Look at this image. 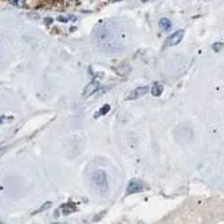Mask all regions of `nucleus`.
<instances>
[{
	"mask_svg": "<svg viewBox=\"0 0 224 224\" xmlns=\"http://www.w3.org/2000/svg\"><path fill=\"white\" fill-rule=\"evenodd\" d=\"M48 207H51V203H46V204H44V205L43 207H41V208H39V210L38 211H35V212H34V215H36V213L38 212H43L44 210H46V208H48Z\"/></svg>",
	"mask_w": 224,
	"mask_h": 224,
	"instance_id": "12",
	"label": "nucleus"
},
{
	"mask_svg": "<svg viewBox=\"0 0 224 224\" xmlns=\"http://www.w3.org/2000/svg\"><path fill=\"white\" fill-rule=\"evenodd\" d=\"M58 20H59V22H63V23H66V22H67V19L64 18V16H59V18H58Z\"/></svg>",
	"mask_w": 224,
	"mask_h": 224,
	"instance_id": "13",
	"label": "nucleus"
},
{
	"mask_svg": "<svg viewBox=\"0 0 224 224\" xmlns=\"http://www.w3.org/2000/svg\"><path fill=\"white\" fill-rule=\"evenodd\" d=\"M148 91H149V87H148V86L137 87V89H134L133 91H130V94H129V96L126 97V99H128V101H134V99H138V98L144 97Z\"/></svg>",
	"mask_w": 224,
	"mask_h": 224,
	"instance_id": "3",
	"label": "nucleus"
},
{
	"mask_svg": "<svg viewBox=\"0 0 224 224\" xmlns=\"http://www.w3.org/2000/svg\"><path fill=\"white\" fill-rule=\"evenodd\" d=\"M4 119H6V117H3V116H2V117H0V123H2V122L4 121Z\"/></svg>",
	"mask_w": 224,
	"mask_h": 224,
	"instance_id": "14",
	"label": "nucleus"
},
{
	"mask_svg": "<svg viewBox=\"0 0 224 224\" xmlns=\"http://www.w3.org/2000/svg\"><path fill=\"white\" fill-rule=\"evenodd\" d=\"M101 87V83H99L98 81H94V82H90L87 85L86 87H85V91H83V97H90L91 94L96 93L98 89Z\"/></svg>",
	"mask_w": 224,
	"mask_h": 224,
	"instance_id": "5",
	"label": "nucleus"
},
{
	"mask_svg": "<svg viewBox=\"0 0 224 224\" xmlns=\"http://www.w3.org/2000/svg\"><path fill=\"white\" fill-rule=\"evenodd\" d=\"M183 38H184V31H183V30H180V31H176L173 35H171V36L168 38L167 44H168V46H177V44L183 41Z\"/></svg>",
	"mask_w": 224,
	"mask_h": 224,
	"instance_id": "4",
	"label": "nucleus"
},
{
	"mask_svg": "<svg viewBox=\"0 0 224 224\" xmlns=\"http://www.w3.org/2000/svg\"><path fill=\"white\" fill-rule=\"evenodd\" d=\"M212 48H213V50H215V51H216V52H219V51H220V50H223V42H219V43H215V44H213V46H212Z\"/></svg>",
	"mask_w": 224,
	"mask_h": 224,
	"instance_id": "11",
	"label": "nucleus"
},
{
	"mask_svg": "<svg viewBox=\"0 0 224 224\" xmlns=\"http://www.w3.org/2000/svg\"><path fill=\"white\" fill-rule=\"evenodd\" d=\"M128 193L129 195H132V193H140L142 192L144 189H145V185H144V183L141 180H138V178H133V180L129 181L128 184Z\"/></svg>",
	"mask_w": 224,
	"mask_h": 224,
	"instance_id": "2",
	"label": "nucleus"
},
{
	"mask_svg": "<svg viewBox=\"0 0 224 224\" xmlns=\"http://www.w3.org/2000/svg\"><path fill=\"white\" fill-rule=\"evenodd\" d=\"M9 3L18 8H26V0H9Z\"/></svg>",
	"mask_w": 224,
	"mask_h": 224,
	"instance_id": "8",
	"label": "nucleus"
},
{
	"mask_svg": "<svg viewBox=\"0 0 224 224\" xmlns=\"http://www.w3.org/2000/svg\"><path fill=\"white\" fill-rule=\"evenodd\" d=\"M158 26H160L161 30H164V31H168V30H171L172 27V22L169 20L168 18H162L160 22H158Z\"/></svg>",
	"mask_w": 224,
	"mask_h": 224,
	"instance_id": "6",
	"label": "nucleus"
},
{
	"mask_svg": "<svg viewBox=\"0 0 224 224\" xmlns=\"http://www.w3.org/2000/svg\"><path fill=\"white\" fill-rule=\"evenodd\" d=\"M59 211H63V215H68V213H71L74 211V208L71 205H68V204H66L62 208H59Z\"/></svg>",
	"mask_w": 224,
	"mask_h": 224,
	"instance_id": "10",
	"label": "nucleus"
},
{
	"mask_svg": "<svg viewBox=\"0 0 224 224\" xmlns=\"http://www.w3.org/2000/svg\"><path fill=\"white\" fill-rule=\"evenodd\" d=\"M141 2H148V0H141Z\"/></svg>",
	"mask_w": 224,
	"mask_h": 224,
	"instance_id": "15",
	"label": "nucleus"
},
{
	"mask_svg": "<svg viewBox=\"0 0 224 224\" xmlns=\"http://www.w3.org/2000/svg\"><path fill=\"white\" fill-rule=\"evenodd\" d=\"M162 90H164V86L161 83H158V82H156L152 86V96H154V97H158V96H161V93H162Z\"/></svg>",
	"mask_w": 224,
	"mask_h": 224,
	"instance_id": "7",
	"label": "nucleus"
},
{
	"mask_svg": "<svg viewBox=\"0 0 224 224\" xmlns=\"http://www.w3.org/2000/svg\"><path fill=\"white\" fill-rule=\"evenodd\" d=\"M91 183L99 191H106L107 189V176L103 171H96L91 175Z\"/></svg>",
	"mask_w": 224,
	"mask_h": 224,
	"instance_id": "1",
	"label": "nucleus"
},
{
	"mask_svg": "<svg viewBox=\"0 0 224 224\" xmlns=\"http://www.w3.org/2000/svg\"><path fill=\"white\" fill-rule=\"evenodd\" d=\"M109 110H110V105H105V106H102L101 109H99V112L96 114V118H98L99 116H105V114L109 113Z\"/></svg>",
	"mask_w": 224,
	"mask_h": 224,
	"instance_id": "9",
	"label": "nucleus"
}]
</instances>
